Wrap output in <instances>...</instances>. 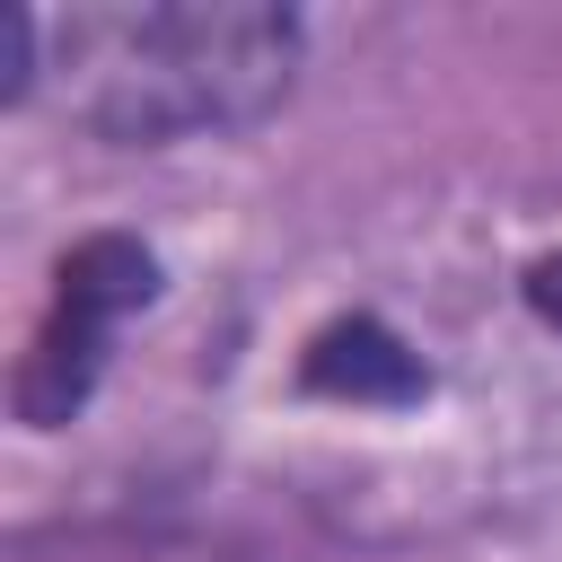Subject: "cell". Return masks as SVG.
<instances>
[{
	"mask_svg": "<svg viewBox=\"0 0 562 562\" xmlns=\"http://www.w3.org/2000/svg\"><path fill=\"white\" fill-rule=\"evenodd\" d=\"M518 299H527V316H536V325L562 342V246H544V255L518 272Z\"/></svg>",
	"mask_w": 562,
	"mask_h": 562,
	"instance_id": "4",
	"label": "cell"
},
{
	"mask_svg": "<svg viewBox=\"0 0 562 562\" xmlns=\"http://www.w3.org/2000/svg\"><path fill=\"white\" fill-rule=\"evenodd\" d=\"M307 386L316 395H342V404H404L430 378H422L413 342H395L378 316H351V325H325L307 342Z\"/></svg>",
	"mask_w": 562,
	"mask_h": 562,
	"instance_id": "3",
	"label": "cell"
},
{
	"mask_svg": "<svg viewBox=\"0 0 562 562\" xmlns=\"http://www.w3.org/2000/svg\"><path fill=\"white\" fill-rule=\"evenodd\" d=\"M158 299V255L123 228H97L79 237L61 263H53V299H44V325L18 360V422L26 430H61L88 413L123 325Z\"/></svg>",
	"mask_w": 562,
	"mask_h": 562,
	"instance_id": "2",
	"label": "cell"
},
{
	"mask_svg": "<svg viewBox=\"0 0 562 562\" xmlns=\"http://www.w3.org/2000/svg\"><path fill=\"white\" fill-rule=\"evenodd\" d=\"M307 26L263 0H97L44 18V88L61 123L114 149L220 140L299 88Z\"/></svg>",
	"mask_w": 562,
	"mask_h": 562,
	"instance_id": "1",
	"label": "cell"
}]
</instances>
